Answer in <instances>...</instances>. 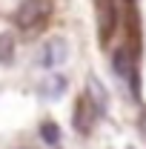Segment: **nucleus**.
<instances>
[{
	"label": "nucleus",
	"mask_w": 146,
	"mask_h": 149,
	"mask_svg": "<svg viewBox=\"0 0 146 149\" xmlns=\"http://www.w3.org/2000/svg\"><path fill=\"white\" fill-rule=\"evenodd\" d=\"M115 23H117V15H115V3L112 0H100L97 3V26H100V40L106 43L115 32Z\"/></svg>",
	"instance_id": "5"
},
{
	"label": "nucleus",
	"mask_w": 146,
	"mask_h": 149,
	"mask_svg": "<svg viewBox=\"0 0 146 149\" xmlns=\"http://www.w3.org/2000/svg\"><path fill=\"white\" fill-rule=\"evenodd\" d=\"M12 57H15V37L9 32H0V66L12 63Z\"/></svg>",
	"instance_id": "7"
},
{
	"label": "nucleus",
	"mask_w": 146,
	"mask_h": 149,
	"mask_svg": "<svg viewBox=\"0 0 146 149\" xmlns=\"http://www.w3.org/2000/svg\"><path fill=\"white\" fill-rule=\"evenodd\" d=\"M97 115H100V109L95 106V100H92L89 95H80L77 103H74V112H72V126H74V132L89 135L92 126H95V120H97Z\"/></svg>",
	"instance_id": "3"
},
{
	"label": "nucleus",
	"mask_w": 146,
	"mask_h": 149,
	"mask_svg": "<svg viewBox=\"0 0 146 149\" xmlns=\"http://www.w3.org/2000/svg\"><path fill=\"white\" fill-rule=\"evenodd\" d=\"M40 138H43L46 143H57V141H60V129H57V123L43 120V123H40Z\"/></svg>",
	"instance_id": "8"
},
{
	"label": "nucleus",
	"mask_w": 146,
	"mask_h": 149,
	"mask_svg": "<svg viewBox=\"0 0 146 149\" xmlns=\"http://www.w3.org/2000/svg\"><path fill=\"white\" fill-rule=\"evenodd\" d=\"M112 69L120 80H126L132 86V92L138 95V69H135V55L129 46H117L115 55H112Z\"/></svg>",
	"instance_id": "2"
},
{
	"label": "nucleus",
	"mask_w": 146,
	"mask_h": 149,
	"mask_svg": "<svg viewBox=\"0 0 146 149\" xmlns=\"http://www.w3.org/2000/svg\"><path fill=\"white\" fill-rule=\"evenodd\" d=\"M86 95L95 100V106L100 112H106V89H103V83H100L97 77H89V80H86Z\"/></svg>",
	"instance_id": "6"
},
{
	"label": "nucleus",
	"mask_w": 146,
	"mask_h": 149,
	"mask_svg": "<svg viewBox=\"0 0 146 149\" xmlns=\"http://www.w3.org/2000/svg\"><path fill=\"white\" fill-rule=\"evenodd\" d=\"M49 12H52V3L49 0H23L17 6V12H15V23L23 32L40 29V23L49 17Z\"/></svg>",
	"instance_id": "1"
},
{
	"label": "nucleus",
	"mask_w": 146,
	"mask_h": 149,
	"mask_svg": "<svg viewBox=\"0 0 146 149\" xmlns=\"http://www.w3.org/2000/svg\"><path fill=\"white\" fill-rule=\"evenodd\" d=\"M66 57H69V43H66V37H52V40H46V46H43V66L46 69H57L60 63H66Z\"/></svg>",
	"instance_id": "4"
}]
</instances>
